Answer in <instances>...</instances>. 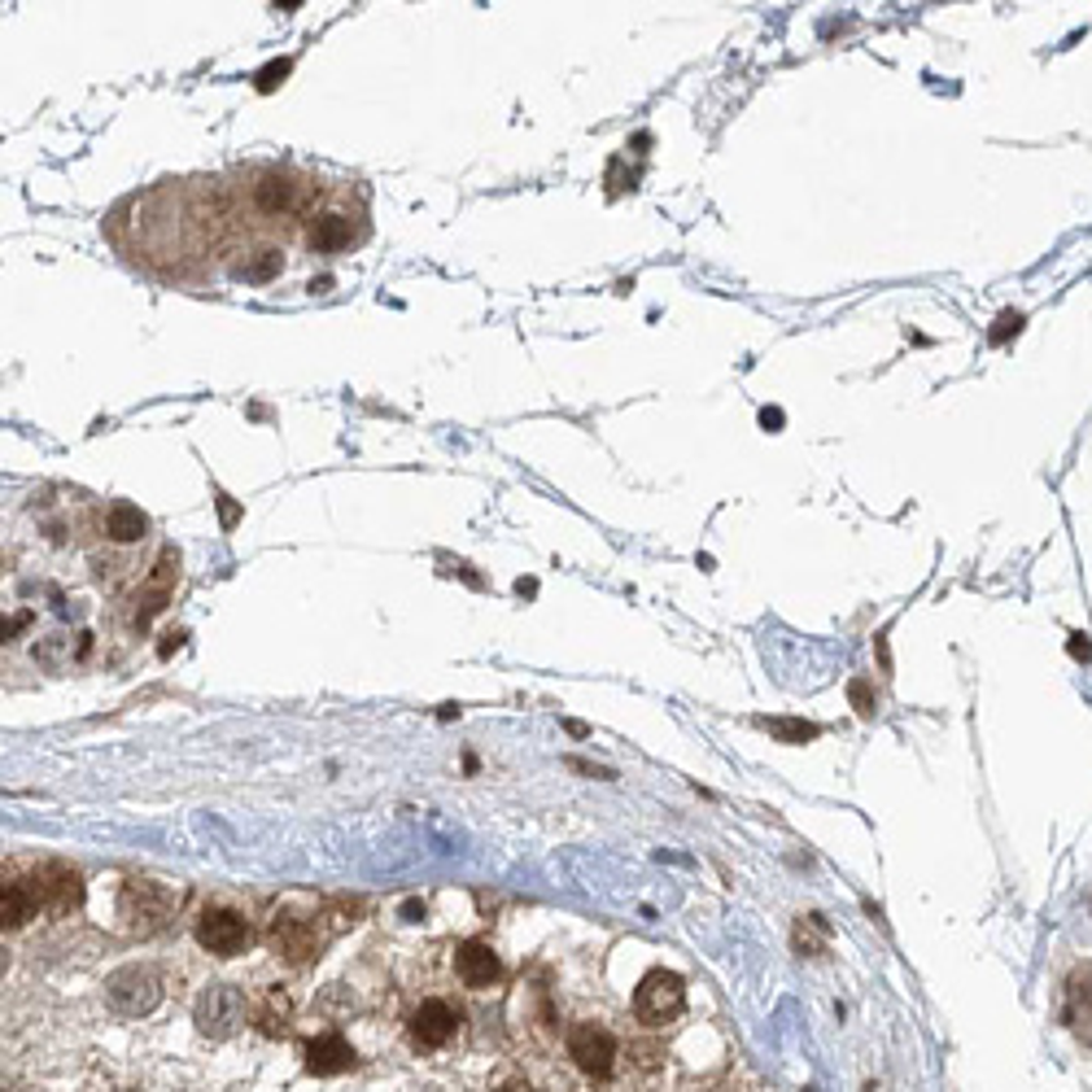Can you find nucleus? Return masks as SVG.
Returning a JSON list of instances; mask_svg holds the SVG:
<instances>
[{"mask_svg":"<svg viewBox=\"0 0 1092 1092\" xmlns=\"http://www.w3.org/2000/svg\"><path fill=\"white\" fill-rule=\"evenodd\" d=\"M634 1009H639V1018L660 1027V1022H673L682 1009H687V984H682V974L673 970H651L647 979L634 992Z\"/></svg>","mask_w":1092,"mask_h":1092,"instance_id":"f257e3e1","label":"nucleus"},{"mask_svg":"<svg viewBox=\"0 0 1092 1092\" xmlns=\"http://www.w3.org/2000/svg\"><path fill=\"white\" fill-rule=\"evenodd\" d=\"M110 1001L119 1014L127 1018H140V1014H149V1009L162 1001V979L154 970H144V966H123V970H114L110 974Z\"/></svg>","mask_w":1092,"mask_h":1092,"instance_id":"f03ea898","label":"nucleus"},{"mask_svg":"<svg viewBox=\"0 0 1092 1092\" xmlns=\"http://www.w3.org/2000/svg\"><path fill=\"white\" fill-rule=\"evenodd\" d=\"M171 909L175 896L154 878H136V883L123 887V918L132 922V931H158L171 918Z\"/></svg>","mask_w":1092,"mask_h":1092,"instance_id":"7ed1b4c3","label":"nucleus"},{"mask_svg":"<svg viewBox=\"0 0 1092 1092\" xmlns=\"http://www.w3.org/2000/svg\"><path fill=\"white\" fill-rule=\"evenodd\" d=\"M241 1022H246V997H241V988L219 984L198 1001V1027L206 1036H232Z\"/></svg>","mask_w":1092,"mask_h":1092,"instance_id":"20e7f679","label":"nucleus"},{"mask_svg":"<svg viewBox=\"0 0 1092 1092\" xmlns=\"http://www.w3.org/2000/svg\"><path fill=\"white\" fill-rule=\"evenodd\" d=\"M568 1057L577 1062V1071H585L591 1080H608L616 1066V1040L603 1032V1027H577L568 1036Z\"/></svg>","mask_w":1092,"mask_h":1092,"instance_id":"39448f33","label":"nucleus"},{"mask_svg":"<svg viewBox=\"0 0 1092 1092\" xmlns=\"http://www.w3.org/2000/svg\"><path fill=\"white\" fill-rule=\"evenodd\" d=\"M198 940L202 949H210L215 957H236L250 944V922L232 914V909H210L198 922Z\"/></svg>","mask_w":1092,"mask_h":1092,"instance_id":"423d86ee","label":"nucleus"},{"mask_svg":"<svg viewBox=\"0 0 1092 1092\" xmlns=\"http://www.w3.org/2000/svg\"><path fill=\"white\" fill-rule=\"evenodd\" d=\"M31 896H36V905L48 909V914H67V909L79 905L84 883H79V874L67 870V866H44L36 874V887H31Z\"/></svg>","mask_w":1092,"mask_h":1092,"instance_id":"0eeeda50","label":"nucleus"},{"mask_svg":"<svg viewBox=\"0 0 1092 1092\" xmlns=\"http://www.w3.org/2000/svg\"><path fill=\"white\" fill-rule=\"evenodd\" d=\"M454 1032H460V1009H450L446 1001H424L411 1014V1040L420 1049H442Z\"/></svg>","mask_w":1092,"mask_h":1092,"instance_id":"6e6552de","label":"nucleus"},{"mask_svg":"<svg viewBox=\"0 0 1092 1092\" xmlns=\"http://www.w3.org/2000/svg\"><path fill=\"white\" fill-rule=\"evenodd\" d=\"M175 577H179V556L167 547V551H162V560L154 564L149 581H144V591H140V608H136V625H140V629L149 625L162 608H167V595H171Z\"/></svg>","mask_w":1092,"mask_h":1092,"instance_id":"1a4fd4ad","label":"nucleus"},{"mask_svg":"<svg viewBox=\"0 0 1092 1092\" xmlns=\"http://www.w3.org/2000/svg\"><path fill=\"white\" fill-rule=\"evenodd\" d=\"M254 206L263 215H289L302 206V184L289 171H263L254 184Z\"/></svg>","mask_w":1092,"mask_h":1092,"instance_id":"9d476101","label":"nucleus"},{"mask_svg":"<svg viewBox=\"0 0 1092 1092\" xmlns=\"http://www.w3.org/2000/svg\"><path fill=\"white\" fill-rule=\"evenodd\" d=\"M271 949L285 953L293 966H302V961L315 953V926L306 922V918H298V914H275V922H271Z\"/></svg>","mask_w":1092,"mask_h":1092,"instance_id":"9b49d317","label":"nucleus"},{"mask_svg":"<svg viewBox=\"0 0 1092 1092\" xmlns=\"http://www.w3.org/2000/svg\"><path fill=\"white\" fill-rule=\"evenodd\" d=\"M454 970H460V979L468 988H490L503 979V961L490 944H464L460 957H454Z\"/></svg>","mask_w":1092,"mask_h":1092,"instance_id":"f8f14e48","label":"nucleus"},{"mask_svg":"<svg viewBox=\"0 0 1092 1092\" xmlns=\"http://www.w3.org/2000/svg\"><path fill=\"white\" fill-rule=\"evenodd\" d=\"M350 1066H354V1049L337 1032H329V1036H319V1040L306 1045V1071L311 1075H341Z\"/></svg>","mask_w":1092,"mask_h":1092,"instance_id":"ddd939ff","label":"nucleus"},{"mask_svg":"<svg viewBox=\"0 0 1092 1092\" xmlns=\"http://www.w3.org/2000/svg\"><path fill=\"white\" fill-rule=\"evenodd\" d=\"M40 914L36 896L23 883H0V931H23V926Z\"/></svg>","mask_w":1092,"mask_h":1092,"instance_id":"4468645a","label":"nucleus"},{"mask_svg":"<svg viewBox=\"0 0 1092 1092\" xmlns=\"http://www.w3.org/2000/svg\"><path fill=\"white\" fill-rule=\"evenodd\" d=\"M350 241H354V227L341 210H329V215H319L311 223V250H319V254H337V250H346Z\"/></svg>","mask_w":1092,"mask_h":1092,"instance_id":"2eb2a0df","label":"nucleus"},{"mask_svg":"<svg viewBox=\"0 0 1092 1092\" xmlns=\"http://www.w3.org/2000/svg\"><path fill=\"white\" fill-rule=\"evenodd\" d=\"M105 533L114 537V542H140L144 533H149V520H144L140 508H132V503H114L110 516H105Z\"/></svg>","mask_w":1092,"mask_h":1092,"instance_id":"dca6fc26","label":"nucleus"},{"mask_svg":"<svg viewBox=\"0 0 1092 1092\" xmlns=\"http://www.w3.org/2000/svg\"><path fill=\"white\" fill-rule=\"evenodd\" d=\"M765 730H770V735L778 739V743H813L822 735V726H813V722H804V716H765L760 722Z\"/></svg>","mask_w":1092,"mask_h":1092,"instance_id":"f3484780","label":"nucleus"},{"mask_svg":"<svg viewBox=\"0 0 1092 1092\" xmlns=\"http://www.w3.org/2000/svg\"><path fill=\"white\" fill-rule=\"evenodd\" d=\"M1066 1022L1088 1040V966L1075 970V979L1066 988Z\"/></svg>","mask_w":1092,"mask_h":1092,"instance_id":"a211bd4d","label":"nucleus"},{"mask_svg":"<svg viewBox=\"0 0 1092 1092\" xmlns=\"http://www.w3.org/2000/svg\"><path fill=\"white\" fill-rule=\"evenodd\" d=\"M826 935H830V926H826L822 914H809V918L795 922V949H800L804 957H818L826 949Z\"/></svg>","mask_w":1092,"mask_h":1092,"instance_id":"6ab92c4d","label":"nucleus"},{"mask_svg":"<svg viewBox=\"0 0 1092 1092\" xmlns=\"http://www.w3.org/2000/svg\"><path fill=\"white\" fill-rule=\"evenodd\" d=\"M236 275L246 285H267L271 275H280V254H275V250H258L254 258H246V263L236 267Z\"/></svg>","mask_w":1092,"mask_h":1092,"instance_id":"aec40b11","label":"nucleus"},{"mask_svg":"<svg viewBox=\"0 0 1092 1092\" xmlns=\"http://www.w3.org/2000/svg\"><path fill=\"white\" fill-rule=\"evenodd\" d=\"M258 1027H263L267 1036H280L285 1027H289V997H285L280 988H271V992H267L263 1009H258Z\"/></svg>","mask_w":1092,"mask_h":1092,"instance_id":"412c9836","label":"nucleus"},{"mask_svg":"<svg viewBox=\"0 0 1092 1092\" xmlns=\"http://www.w3.org/2000/svg\"><path fill=\"white\" fill-rule=\"evenodd\" d=\"M67 647H71L67 634H53V639H44L36 647V664H44V669H57V664L67 660Z\"/></svg>","mask_w":1092,"mask_h":1092,"instance_id":"4be33fe9","label":"nucleus"},{"mask_svg":"<svg viewBox=\"0 0 1092 1092\" xmlns=\"http://www.w3.org/2000/svg\"><path fill=\"white\" fill-rule=\"evenodd\" d=\"M289 71H293V61H289V57H280V61H271V67H263V71H258V92H275V88L285 84V75H289Z\"/></svg>","mask_w":1092,"mask_h":1092,"instance_id":"5701e85b","label":"nucleus"},{"mask_svg":"<svg viewBox=\"0 0 1092 1092\" xmlns=\"http://www.w3.org/2000/svg\"><path fill=\"white\" fill-rule=\"evenodd\" d=\"M1022 333V315L1018 311H1005L1001 319H997V329H992L988 337H992V346H1005L1009 337H1018Z\"/></svg>","mask_w":1092,"mask_h":1092,"instance_id":"b1692460","label":"nucleus"},{"mask_svg":"<svg viewBox=\"0 0 1092 1092\" xmlns=\"http://www.w3.org/2000/svg\"><path fill=\"white\" fill-rule=\"evenodd\" d=\"M847 699H853V704H857V712H861V716H874V695H870V682H861V678H857L853 687H847Z\"/></svg>","mask_w":1092,"mask_h":1092,"instance_id":"393cba45","label":"nucleus"},{"mask_svg":"<svg viewBox=\"0 0 1092 1092\" xmlns=\"http://www.w3.org/2000/svg\"><path fill=\"white\" fill-rule=\"evenodd\" d=\"M31 625V612H13V616H0V643H13L18 634Z\"/></svg>","mask_w":1092,"mask_h":1092,"instance_id":"a878e982","label":"nucleus"},{"mask_svg":"<svg viewBox=\"0 0 1092 1092\" xmlns=\"http://www.w3.org/2000/svg\"><path fill=\"white\" fill-rule=\"evenodd\" d=\"M760 424H765L770 433H778V429H782V411H778V406H765V411H760Z\"/></svg>","mask_w":1092,"mask_h":1092,"instance_id":"bb28decb","label":"nucleus"},{"mask_svg":"<svg viewBox=\"0 0 1092 1092\" xmlns=\"http://www.w3.org/2000/svg\"><path fill=\"white\" fill-rule=\"evenodd\" d=\"M219 512H223V525H236V503L227 494H219Z\"/></svg>","mask_w":1092,"mask_h":1092,"instance_id":"cd10ccee","label":"nucleus"},{"mask_svg":"<svg viewBox=\"0 0 1092 1092\" xmlns=\"http://www.w3.org/2000/svg\"><path fill=\"white\" fill-rule=\"evenodd\" d=\"M1071 656H1080V660H1088V643H1080V634H1075V643H1071Z\"/></svg>","mask_w":1092,"mask_h":1092,"instance_id":"c85d7f7f","label":"nucleus"},{"mask_svg":"<svg viewBox=\"0 0 1092 1092\" xmlns=\"http://www.w3.org/2000/svg\"><path fill=\"white\" fill-rule=\"evenodd\" d=\"M5 966H9V957H5V949H0V974H5Z\"/></svg>","mask_w":1092,"mask_h":1092,"instance_id":"c756f323","label":"nucleus"}]
</instances>
